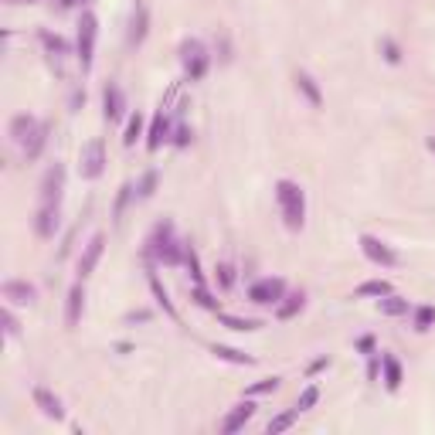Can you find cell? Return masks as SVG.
Listing matches in <instances>:
<instances>
[{
    "instance_id": "1",
    "label": "cell",
    "mask_w": 435,
    "mask_h": 435,
    "mask_svg": "<svg viewBox=\"0 0 435 435\" xmlns=\"http://www.w3.org/2000/svg\"><path fill=\"white\" fill-rule=\"evenodd\" d=\"M7 133H10V140H14V143H21V147H24V157H27V160H38V157H41L45 140H48V126H45V123H38L34 116L21 112V116H14V119H10Z\"/></svg>"
},
{
    "instance_id": "2",
    "label": "cell",
    "mask_w": 435,
    "mask_h": 435,
    "mask_svg": "<svg viewBox=\"0 0 435 435\" xmlns=\"http://www.w3.org/2000/svg\"><path fill=\"white\" fill-rule=\"evenodd\" d=\"M275 201H279V211H282V221L289 232H299L306 225V194L296 180H279L275 184Z\"/></svg>"
},
{
    "instance_id": "3",
    "label": "cell",
    "mask_w": 435,
    "mask_h": 435,
    "mask_svg": "<svg viewBox=\"0 0 435 435\" xmlns=\"http://www.w3.org/2000/svg\"><path fill=\"white\" fill-rule=\"evenodd\" d=\"M147 256H157V259L167 262V265L184 262L187 249L174 238V225H171V221H160V225L153 228V235H150V242H147Z\"/></svg>"
},
{
    "instance_id": "4",
    "label": "cell",
    "mask_w": 435,
    "mask_h": 435,
    "mask_svg": "<svg viewBox=\"0 0 435 435\" xmlns=\"http://www.w3.org/2000/svg\"><path fill=\"white\" fill-rule=\"evenodd\" d=\"M180 62H184L187 82L204 79V72H208V65H211V58H208V51H204V45H201L197 38H190V41L180 45Z\"/></svg>"
},
{
    "instance_id": "5",
    "label": "cell",
    "mask_w": 435,
    "mask_h": 435,
    "mask_svg": "<svg viewBox=\"0 0 435 435\" xmlns=\"http://www.w3.org/2000/svg\"><path fill=\"white\" fill-rule=\"evenodd\" d=\"M95 38H99V21L95 14H82L79 21V62H82V72L92 69V58H95Z\"/></svg>"
},
{
    "instance_id": "6",
    "label": "cell",
    "mask_w": 435,
    "mask_h": 435,
    "mask_svg": "<svg viewBox=\"0 0 435 435\" xmlns=\"http://www.w3.org/2000/svg\"><path fill=\"white\" fill-rule=\"evenodd\" d=\"M105 171V143L102 140H88L82 147V157H79V174L86 180H99Z\"/></svg>"
},
{
    "instance_id": "7",
    "label": "cell",
    "mask_w": 435,
    "mask_h": 435,
    "mask_svg": "<svg viewBox=\"0 0 435 435\" xmlns=\"http://www.w3.org/2000/svg\"><path fill=\"white\" fill-rule=\"evenodd\" d=\"M282 296H286V282H282L279 275H265V279H259V282H252V289H249V299L259 303V306L279 303Z\"/></svg>"
},
{
    "instance_id": "8",
    "label": "cell",
    "mask_w": 435,
    "mask_h": 435,
    "mask_svg": "<svg viewBox=\"0 0 435 435\" xmlns=\"http://www.w3.org/2000/svg\"><path fill=\"white\" fill-rule=\"evenodd\" d=\"M360 252H364L367 259L374 262V265H384V269L398 265V252H395L388 242L374 238V235H360Z\"/></svg>"
},
{
    "instance_id": "9",
    "label": "cell",
    "mask_w": 435,
    "mask_h": 435,
    "mask_svg": "<svg viewBox=\"0 0 435 435\" xmlns=\"http://www.w3.org/2000/svg\"><path fill=\"white\" fill-rule=\"evenodd\" d=\"M0 296H3L7 303H14V306H31V303L38 299V289H34L31 282H24V279H7V282L0 286Z\"/></svg>"
},
{
    "instance_id": "10",
    "label": "cell",
    "mask_w": 435,
    "mask_h": 435,
    "mask_svg": "<svg viewBox=\"0 0 435 435\" xmlns=\"http://www.w3.org/2000/svg\"><path fill=\"white\" fill-rule=\"evenodd\" d=\"M62 187H65V167L55 164L41 180V204H62Z\"/></svg>"
},
{
    "instance_id": "11",
    "label": "cell",
    "mask_w": 435,
    "mask_h": 435,
    "mask_svg": "<svg viewBox=\"0 0 435 435\" xmlns=\"http://www.w3.org/2000/svg\"><path fill=\"white\" fill-rule=\"evenodd\" d=\"M252 415H256V405L245 398V401H238L228 415H225V422H221V435H235V432H242L249 422H252Z\"/></svg>"
},
{
    "instance_id": "12",
    "label": "cell",
    "mask_w": 435,
    "mask_h": 435,
    "mask_svg": "<svg viewBox=\"0 0 435 435\" xmlns=\"http://www.w3.org/2000/svg\"><path fill=\"white\" fill-rule=\"evenodd\" d=\"M102 116H105V123H119L123 119V112H126V95H123V88L116 86V82H109L105 92H102Z\"/></svg>"
},
{
    "instance_id": "13",
    "label": "cell",
    "mask_w": 435,
    "mask_h": 435,
    "mask_svg": "<svg viewBox=\"0 0 435 435\" xmlns=\"http://www.w3.org/2000/svg\"><path fill=\"white\" fill-rule=\"evenodd\" d=\"M167 140H171V116H167V112L160 109V112H157V116L150 119V133H147V150H150V153H157V150H160V147H164Z\"/></svg>"
},
{
    "instance_id": "14",
    "label": "cell",
    "mask_w": 435,
    "mask_h": 435,
    "mask_svg": "<svg viewBox=\"0 0 435 435\" xmlns=\"http://www.w3.org/2000/svg\"><path fill=\"white\" fill-rule=\"evenodd\" d=\"M102 249H105V235H102V232H95V235L88 238L82 259H79V275H82V279H88V275L95 272V265H99V259H102Z\"/></svg>"
},
{
    "instance_id": "15",
    "label": "cell",
    "mask_w": 435,
    "mask_h": 435,
    "mask_svg": "<svg viewBox=\"0 0 435 435\" xmlns=\"http://www.w3.org/2000/svg\"><path fill=\"white\" fill-rule=\"evenodd\" d=\"M34 232H38V238H55V232H58V204H38Z\"/></svg>"
},
{
    "instance_id": "16",
    "label": "cell",
    "mask_w": 435,
    "mask_h": 435,
    "mask_svg": "<svg viewBox=\"0 0 435 435\" xmlns=\"http://www.w3.org/2000/svg\"><path fill=\"white\" fill-rule=\"evenodd\" d=\"M82 310H86V289H82V282H75V286L69 289V299H65V327H69V330L79 327Z\"/></svg>"
},
{
    "instance_id": "17",
    "label": "cell",
    "mask_w": 435,
    "mask_h": 435,
    "mask_svg": "<svg viewBox=\"0 0 435 435\" xmlns=\"http://www.w3.org/2000/svg\"><path fill=\"white\" fill-rule=\"evenodd\" d=\"M34 405H38L48 419H55V422H62V419H65L62 398H58L55 391H48V388H34Z\"/></svg>"
},
{
    "instance_id": "18",
    "label": "cell",
    "mask_w": 435,
    "mask_h": 435,
    "mask_svg": "<svg viewBox=\"0 0 435 435\" xmlns=\"http://www.w3.org/2000/svg\"><path fill=\"white\" fill-rule=\"evenodd\" d=\"M147 24H150V10H147L143 0H136V7H133V21H129V45H143V38H147Z\"/></svg>"
},
{
    "instance_id": "19",
    "label": "cell",
    "mask_w": 435,
    "mask_h": 435,
    "mask_svg": "<svg viewBox=\"0 0 435 435\" xmlns=\"http://www.w3.org/2000/svg\"><path fill=\"white\" fill-rule=\"evenodd\" d=\"M296 88L306 95V102H310L313 109H320V105H323V92H320L316 79H313L310 72H296Z\"/></svg>"
},
{
    "instance_id": "20",
    "label": "cell",
    "mask_w": 435,
    "mask_h": 435,
    "mask_svg": "<svg viewBox=\"0 0 435 435\" xmlns=\"http://www.w3.org/2000/svg\"><path fill=\"white\" fill-rule=\"evenodd\" d=\"M381 367H384V388H388V391H398V388H401V381H405L401 364H398L391 353H384V357H381Z\"/></svg>"
},
{
    "instance_id": "21",
    "label": "cell",
    "mask_w": 435,
    "mask_h": 435,
    "mask_svg": "<svg viewBox=\"0 0 435 435\" xmlns=\"http://www.w3.org/2000/svg\"><path fill=\"white\" fill-rule=\"evenodd\" d=\"M211 353H214L218 360H228V364H238V367H252V364H256L252 353H242V350H235V347H225V344H214Z\"/></svg>"
},
{
    "instance_id": "22",
    "label": "cell",
    "mask_w": 435,
    "mask_h": 435,
    "mask_svg": "<svg viewBox=\"0 0 435 435\" xmlns=\"http://www.w3.org/2000/svg\"><path fill=\"white\" fill-rule=\"evenodd\" d=\"M303 306H306V296H303V293H289V296H282L275 316H279V320H293L296 313H303Z\"/></svg>"
},
{
    "instance_id": "23",
    "label": "cell",
    "mask_w": 435,
    "mask_h": 435,
    "mask_svg": "<svg viewBox=\"0 0 435 435\" xmlns=\"http://www.w3.org/2000/svg\"><path fill=\"white\" fill-rule=\"evenodd\" d=\"M388 293H391V282H388V279H367V282H360V286H357V293H353V296H360V299H367V296L381 299V296H388Z\"/></svg>"
},
{
    "instance_id": "24",
    "label": "cell",
    "mask_w": 435,
    "mask_h": 435,
    "mask_svg": "<svg viewBox=\"0 0 435 435\" xmlns=\"http://www.w3.org/2000/svg\"><path fill=\"white\" fill-rule=\"evenodd\" d=\"M377 310H381L384 316H405V313H408V299H401V296L388 293V296H381V299H377Z\"/></svg>"
},
{
    "instance_id": "25",
    "label": "cell",
    "mask_w": 435,
    "mask_h": 435,
    "mask_svg": "<svg viewBox=\"0 0 435 435\" xmlns=\"http://www.w3.org/2000/svg\"><path fill=\"white\" fill-rule=\"evenodd\" d=\"M150 289H153V299H157V306L171 316V320H177V310L174 303H171V296H167V289L160 286V279H157V272H150Z\"/></svg>"
},
{
    "instance_id": "26",
    "label": "cell",
    "mask_w": 435,
    "mask_h": 435,
    "mask_svg": "<svg viewBox=\"0 0 435 435\" xmlns=\"http://www.w3.org/2000/svg\"><path fill=\"white\" fill-rule=\"evenodd\" d=\"M296 419H299V408H293V412H282V415H275V419L265 425V432H269V435L286 432V429H293V425H296Z\"/></svg>"
},
{
    "instance_id": "27",
    "label": "cell",
    "mask_w": 435,
    "mask_h": 435,
    "mask_svg": "<svg viewBox=\"0 0 435 435\" xmlns=\"http://www.w3.org/2000/svg\"><path fill=\"white\" fill-rule=\"evenodd\" d=\"M140 136H143V112H133V116H129V123H126V136H123V143H126V147H133Z\"/></svg>"
},
{
    "instance_id": "28",
    "label": "cell",
    "mask_w": 435,
    "mask_h": 435,
    "mask_svg": "<svg viewBox=\"0 0 435 435\" xmlns=\"http://www.w3.org/2000/svg\"><path fill=\"white\" fill-rule=\"evenodd\" d=\"M279 388V377H265V381H256L252 388H245V398H259V395H272Z\"/></svg>"
},
{
    "instance_id": "29",
    "label": "cell",
    "mask_w": 435,
    "mask_h": 435,
    "mask_svg": "<svg viewBox=\"0 0 435 435\" xmlns=\"http://www.w3.org/2000/svg\"><path fill=\"white\" fill-rule=\"evenodd\" d=\"M221 323L232 327V330H238V334H249V330H259L262 327L259 320H242V316H221Z\"/></svg>"
},
{
    "instance_id": "30",
    "label": "cell",
    "mask_w": 435,
    "mask_h": 435,
    "mask_svg": "<svg viewBox=\"0 0 435 435\" xmlns=\"http://www.w3.org/2000/svg\"><path fill=\"white\" fill-rule=\"evenodd\" d=\"M432 323H435V310H432V306H419V310H415V330H419V334H425Z\"/></svg>"
},
{
    "instance_id": "31",
    "label": "cell",
    "mask_w": 435,
    "mask_h": 435,
    "mask_svg": "<svg viewBox=\"0 0 435 435\" xmlns=\"http://www.w3.org/2000/svg\"><path fill=\"white\" fill-rule=\"evenodd\" d=\"M316 401H320V388H316V384H310V388H303V395H299L296 408H299V412H310Z\"/></svg>"
},
{
    "instance_id": "32",
    "label": "cell",
    "mask_w": 435,
    "mask_h": 435,
    "mask_svg": "<svg viewBox=\"0 0 435 435\" xmlns=\"http://www.w3.org/2000/svg\"><path fill=\"white\" fill-rule=\"evenodd\" d=\"M214 272H218V286H221V289H232V282H235V269H232L228 262H221Z\"/></svg>"
},
{
    "instance_id": "33",
    "label": "cell",
    "mask_w": 435,
    "mask_h": 435,
    "mask_svg": "<svg viewBox=\"0 0 435 435\" xmlns=\"http://www.w3.org/2000/svg\"><path fill=\"white\" fill-rule=\"evenodd\" d=\"M184 262H187V269H190V275H194V286H197V282H204V275H201V262H197V252H194V249H187Z\"/></svg>"
},
{
    "instance_id": "34",
    "label": "cell",
    "mask_w": 435,
    "mask_h": 435,
    "mask_svg": "<svg viewBox=\"0 0 435 435\" xmlns=\"http://www.w3.org/2000/svg\"><path fill=\"white\" fill-rule=\"evenodd\" d=\"M41 41H45V48H51V51H58V55H65V51H69V45H65L58 34H48V31H41Z\"/></svg>"
},
{
    "instance_id": "35",
    "label": "cell",
    "mask_w": 435,
    "mask_h": 435,
    "mask_svg": "<svg viewBox=\"0 0 435 435\" xmlns=\"http://www.w3.org/2000/svg\"><path fill=\"white\" fill-rule=\"evenodd\" d=\"M381 51H384V58H388L391 65H398V62H401V48H398L391 38H384V41H381Z\"/></svg>"
},
{
    "instance_id": "36",
    "label": "cell",
    "mask_w": 435,
    "mask_h": 435,
    "mask_svg": "<svg viewBox=\"0 0 435 435\" xmlns=\"http://www.w3.org/2000/svg\"><path fill=\"white\" fill-rule=\"evenodd\" d=\"M194 299H197V303H201L204 310H218V303L211 299V293L204 289V282H197V286H194Z\"/></svg>"
},
{
    "instance_id": "37",
    "label": "cell",
    "mask_w": 435,
    "mask_h": 435,
    "mask_svg": "<svg viewBox=\"0 0 435 435\" xmlns=\"http://www.w3.org/2000/svg\"><path fill=\"white\" fill-rule=\"evenodd\" d=\"M129 197H133V184H123V187H119V197H116V218H119V214L126 211Z\"/></svg>"
},
{
    "instance_id": "38",
    "label": "cell",
    "mask_w": 435,
    "mask_h": 435,
    "mask_svg": "<svg viewBox=\"0 0 435 435\" xmlns=\"http://www.w3.org/2000/svg\"><path fill=\"white\" fill-rule=\"evenodd\" d=\"M0 320H3V334H7V337H17V330H21V327H17V320H14V313H10L7 306L0 310Z\"/></svg>"
},
{
    "instance_id": "39",
    "label": "cell",
    "mask_w": 435,
    "mask_h": 435,
    "mask_svg": "<svg viewBox=\"0 0 435 435\" xmlns=\"http://www.w3.org/2000/svg\"><path fill=\"white\" fill-rule=\"evenodd\" d=\"M153 187H157V171H150V174H143V180H140V197H150L153 194Z\"/></svg>"
},
{
    "instance_id": "40",
    "label": "cell",
    "mask_w": 435,
    "mask_h": 435,
    "mask_svg": "<svg viewBox=\"0 0 435 435\" xmlns=\"http://www.w3.org/2000/svg\"><path fill=\"white\" fill-rule=\"evenodd\" d=\"M177 147H187V143H190V129H187V126H177V140H174Z\"/></svg>"
},
{
    "instance_id": "41",
    "label": "cell",
    "mask_w": 435,
    "mask_h": 435,
    "mask_svg": "<svg viewBox=\"0 0 435 435\" xmlns=\"http://www.w3.org/2000/svg\"><path fill=\"white\" fill-rule=\"evenodd\" d=\"M327 364H330V360H327V357H320V360H313V364H310V371H323Z\"/></svg>"
},
{
    "instance_id": "42",
    "label": "cell",
    "mask_w": 435,
    "mask_h": 435,
    "mask_svg": "<svg viewBox=\"0 0 435 435\" xmlns=\"http://www.w3.org/2000/svg\"><path fill=\"white\" fill-rule=\"evenodd\" d=\"M425 147H429V150L435 153V136H429V140H425Z\"/></svg>"
},
{
    "instance_id": "43",
    "label": "cell",
    "mask_w": 435,
    "mask_h": 435,
    "mask_svg": "<svg viewBox=\"0 0 435 435\" xmlns=\"http://www.w3.org/2000/svg\"><path fill=\"white\" fill-rule=\"evenodd\" d=\"M10 3H31V0H10Z\"/></svg>"
}]
</instances>
